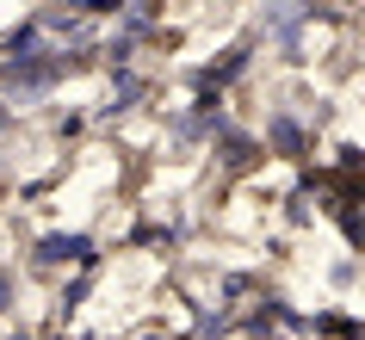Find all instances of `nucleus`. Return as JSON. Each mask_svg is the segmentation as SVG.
Segmentation results:
<instances>
[{
  "label": "nucleus",
  "mask_w": 365,
  "mask_h": 340,
  "mask_svg": "<svg viewBox=\"0 0 365 340\" xmlns=\"http://www.w3.org/2000/svg\"><path fill=\"white\" fill-rule=\"evenodd\" d=\"M112 266V242L87 223H56V229H38L19 254V279H38V284H56L62 272H106Z\"/></svg>",
  "instance_id": "obj_1"
},
{
  "label": "nucleus",
  "mask_w": 365,
  "mask_h": 340,
  "mask_svg": "<svg viewBox=\"0 0 365 340\" xmlns=\"http://www.w3.org/2000/svg\"><path fill=\"white\" fill-rule=\"evenodd\" d=\"M254 136H260V155L279 161V168H309V155L322 143L309 105H297V99H267L260 118H254Z\"/></svg>",
  "instance_id": "obj_2"
},
{
  "label": "nucleus",
  "mask_w": 365,
  "mask_h": 340,
  "mask_svg": "<svg viewBox=\"0 0 365 340\" xmlns=\"http://www.w3.org/2000/svg\"><path fill=\"white\" fill-rule=\"evenodd\" d=\"M254 68H260V43L242 31V38H230L223 50H211L205 62L180 68V87H186V93H223V99H235L254 81Z\"/></svg>",
  "instance_id": "obj_3"
},
{
  "label": "nucleus",
  "mask_w": 365,
  "mask_h": 340,
  "mask_svg": "<svg viewBox=\"0 0 365 340\" xmlns=\"http://www.w3.org/2000/svg\"><path fill=\"white\" fill-rule=\"evenodd\" d=\"M205 161H211L217 186H248V180L267 173V155H260V136H254L248 118H230V124L205 143Z\"/></svg>",
  "instance_id": "obj_4"
},
{
  "label": "nucleus",
  "mask_w": 365,
  "mask_h": 340,
  "mask_svg": "<svg viewBox=\"0 0 365 340\" xmlns=\"http://www.w3.org/2000/svg\"><path fill=\"white\" fill-rule=\"evenodd\" d=\"M304 340H365L353 303H316L304 309Z\"/></svg>",
  "instance_id": "obj_5"
},
{
  "label": "nucleus",
  "mask_w": 365,
  "mask_h": 340,
  "mask_svg": "<svg viewBox=\"0 0 365 340\" xmlns=\"http://www.w3.org/2000/svg\"><path fill=\"white\" fill-rule=\"evenodd\" d=\"M322 284L334 291V303H353V291H359V254H334V260L322 266Z\"/></svg>",
  "instance_id": "obj_6"
},
{
  "label": "nucleus",
  "mask_w": 365,
  "mask_h": 340,
  "mask_svg": "<svg viewBox=\"0 0 365 340\" xmlns=\"http://www.w3.org/2000/svg\"><path fill=\"white\" fill-rule=\"evenodd\" d=\"M19 297H25V279L13 266V254H6L0 260V321H19Z\"/></svg>",
  "instance_id": "obj_7"
},
{
  "label": "nucleus",
  "mask_w": 365,
  "mask_h": 340,
  "mask_svg": "<svg viewBox=\"0 0 365 340\" xmlns=\"http://www.w3.org/2000/svg\"><path fill=\"white\" fill-rule=\"evenodd\" d=\"M81 136H93L87 112H56V118H50V143H56V149H75Z\"/></svg>",
  "instance_id": "obj_8"
},
{
  "label": "nucleus",
  "mask_w": 365,
  "mask_h": 340,
  "mask_svg": "<svg viewBox=\"0 0 365 340\" xmlns=\"http://www.w3.org/2000/svg\"><path fill=\"white\" fill-rule=\"evenodd\" d=\"M25 130V118L13 112V105H6V99H0V149H6V143H13V136Z\"/></svg>",
  "instance_id": "obj_9"
},
{
  "label": "nucleus",
  "mask_w": 365,
  "mask_h": 340,
  "mask_svg": "<svg viewBox=\"0 0 365 340\" xmlns=\"http://www.w3.org/2000/svg\"><path fill=\"white\" fill-rule=\"evenodd\" d=\"M0 340H43V328H38V321H6Z\"/></svg>",
  "instance_id": "obj_10"
},
{
  "label": "nucleus",
  "mask_w": 365,
  "mask_h": 340,
  "mask_svg": "<svg viewBox=\"0 0 365 340\" xmlns=\"http://www.w3.org/2000/svg\"><path fill=\"white\" fill-rule=\"evenodd\" d=\"M13 180H19V168H13V155L0 149V205H6V198H13Z\"/></svg>",
  "instance_id": "obj_11"
}]
</instances>
